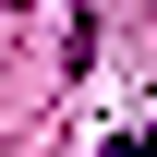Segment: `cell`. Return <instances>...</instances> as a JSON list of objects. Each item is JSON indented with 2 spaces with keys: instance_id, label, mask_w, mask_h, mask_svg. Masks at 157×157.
I'll list each match as a JSON object with an SVG mask.
<instances>
[{
  "instance_id": "1",
  "label": "cell",
  "mask_w": 157,
  "mask_h": 157,
  "mask_svg": "<svg viewBox=\"0 0 157 157\" xmlns=\"http://www.w3.org/2000/svg\"><path fill=\"white\" fill-rule=\"evenodd\" d=\"M60 12H73V60L97 48V0H60Z\"/></svg>"
},
{
  "instance_id": "2",
  "label": "cell",
  "mask_w": 157,
  "mask_h": 157,
  "mask_svg": "<svg viewBox=\"0 0 157 157\" xmlns=\"http://www.w3.org/2000/svg\"><path fill=\"white\" fill-rule=\"evenodd\" d=\"M97 157H157V133H121V145H97Z\"/></svg>"
}]
</instances>
